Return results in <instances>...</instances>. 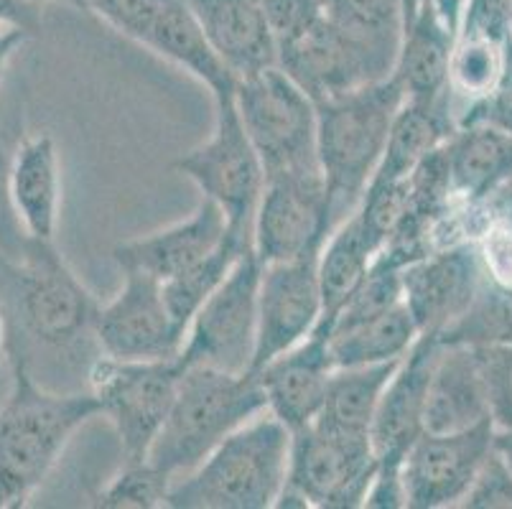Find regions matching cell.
Here are the masks:
<instances>
[{"label": "cell", "mask_w": 512, "mask_h": 509, "mask_svg": "<svg viewBox=\"0 0 512 509\" xmlns=\"http://www.w3.org/2000/svg\"><path fill=\"white\" fill-rule=\"evenodd\" d=\"M97 415L100 403L90 390H49L26 357L11 352V390L0 405V509L26 507L74 433Z\"/></svg>", "instance_id": "obj_1"}, {"label": "cell", "mask_w": 512, "mask_h": 509, "mask_svg": "<svg viewBox=\"0 0 512 509\" xmlns=\"http://www.w3.org/2000/svg\"><path fill=\"white\" fill-rule=\"evenodd\" d=\"M406 95L390 74L316 105V156L332 227L360 207Z\"/></svg>", "instance_id": "obj_2"}, {"label": "cell", "mask_w": 512, "mask_h": 509, "mask_svg": "<svg viewBox=\"0 0 512 509\" xmlns=\"http://www.w3.org/2000/svg\"><path fill=\"white\" fill-rule=\"evenodd\" d=\"M291 431L263 410L222 438L189 474L174 479L171 509H271L288 474Z\"/></svg>", "instance_id": "obj_3"}, {"label": "cell", "mask_w": 512, "mask_h": 509, "mask_svg": "<svg viewBox=\"0 0 512 509\" xmlns=\"http://www.w3.org/2000/svg\"><path fill=\"white\" fill-rule=\"evenodd\" d=\"M3 270L26 342L57 357L100 352L95 336L100 303L54 242L23 237L16 258H3Z\"/></svg>", "instance_id": "obj_4"}, {"label": "cell", "mask_w": 512, "mask_h": 509, "mask_svg": "<svg viewBox=\"0 0 512 509\" xmlns=\"http://www.w3.org/2000/svg\"><path fill=\"white\" fill-rule=\"evenodd\" d=\"M265 410L255 372H225L207 364H186L164 428L148 459L171 479L197 469L217 443Z\"/></svg>", "instance_id": "obj_5"}, {"label": "cell", "mask_w": 512, "mask_h": 509, "mask_svg": "<svg viewBox=\"0 0 512 509\" xmlns=\"http://www.w3.org/2000/svg\"><path fill=\"white\" fill-rule=\"evenodd\" d=\"M212 100L214 128L209 138L181 153L171 166L222 209L227 230L253 240L255 209L265 186L263 161L245 133L235 92H222Z\"/></svg>", "instance_id": "obj_6"}, {"label": "cell", "mask_w": 512, "mask_h": 509, "mask_svg": "<svg viewBox=\"0 0 512 509\" xmlns=\"http://www.w3.org/2000/svg\"><path fill=\"white\" fill-rule=\"evenodd\" d=\"M235 105L263 161L265 176L321 171L316 156V105L281 69L237 79Z\"/></svg>", "instance_id": "obj_7"}, {"label": "cell", "mask_w": 512, "mask_h": 509, "mask_svg": "<svg viewBox=\"0 0 512 509\" xmlns=\"http://www.w3.org/2000/svg\"><path fill=\"white\" fill-rule=\"evenodd\" d=\"M181 372V359L123 362L100 354L90 364L87 390L95 395L100 415L110 420L118 436L123 464L148 459L176 398Z\"/></svg>", "instance_id": "obj_8"}, {"label": "cell", "mask_w": 512, "mask_h": 509, "mask_svg": "<svg viewBox=\"0 0 512 509\" xmlns=\"http://www.w3.org/2000/svg\"><path fill=\"white\" fill-rule=\"evenodd\" d=\"M377 459L370 436L329 431L316 423L291 433L288 474L276 507H365Z\"/></svg>", "instance_id": "obj_9"}, {"label": "cell", "mask_w": 512, "mask_h": 509, "mask_svg": "<svg viewBox=\"0 0 512 509\" xmlns=\"http://www.w3.org/2000/svg\"><path fill=\"white\" fill-rule=\"evenodd\" d=\"M260 260L253 247L242 252L220 288L202 303L186 329L181 364H207L214 370L250 372L258 336Z\"/></svg>", "instance_id": "obj_10"}, {"label": "cell", "mask_w": 512, "mask_h": 509, "mask_svg": "<svg viewBox=\"0 0 512 509\" xmlns=\"http://www.w3.org/2000/svg\"><path fill=\"white\" fill-rule=\"evenodd\" d=\"M327 184L314 174L265 176L253 219V252L260 263H276L321 250L332 235Z\"/></svg>", "instance_id": "obj_11"}, {"label": "cell", "mask_w": 512, "mask_h": 509, "mask_svg": "<svg viewBox=\"0 0 512 509\" xmlns=\"http://www.w3.org/2000/svg\"><path fill=\"white\" fill-rule=\"evenodd\" d=\"M100 354L123 362L179 359L186 329L176 324L156 278L123 270V288L97 311Z\"/></svg>", "instance_id": "obj_12"}, {"label": "cell", "mask_w": 512, "mask_h": 509, "mask_svg": "<svg viewBox=\"0 0 512 509\" xmlns=\"http://www.w3.org/2000/svg\"><path fill=\"white\" fill-rule=\"evenodd\" d=\"M495 431L492 418L454 433L423 431L400 466L408 509H444L462 504L495 448Z\"/></svg>", "instance_id": "obj_13"}, {"label": "cell", "mask_w": 512, "mask_h": 509, "mask_svg": "<svg viewBox=\"0 0 512 509\" xmlns=\"http://www.w3.org/2000/svg\"><path fill=\"white\" fill-rule=\"evenodd\" d=\"M260 265L258 336L250 372L304 342L321 319L319 250Z\"/></svg>", "instance_id": "obj_14"}, {"label": "cell", "mask_w": 512, "mask_h": 509, "mask_svg": "<svg viewBox=\"0 0 512 509\" xmlns=\"http://www.w3.org/2000/svg\"><path fill=\"white\" fill-rule=\"evenodd\" d=\"M484 286L477 242L441 247L403 268V303L421 334L441 336L467 314Z\"/></svg>", "instance_id": "obj_15"}, {"label": "cell", "mask_w": 512, "mask_h": 509, "mask_svg": "<svg viewBox=\"0 0 512 509\" xmlns=\"http://www.w3.org/2000/svg\"><path fill=\"white\" fill-rule=\"evenodd\" d=\"M278 69L314 102L390 77L329 16L319 18L288 44L278 46Z\"/></svg>", "instance_id": "obj_16"}, {"label": "cell", "mask_w": 512, "mask_h": 509, "mask_svg": "<svg viewBox=\"0 0 512 509\" xmlns=\"http://www.w3.org/2000/svg\"><path fill=\"white\" fill-rule=\"evenodd\" d=\"M436 352H439V336H418L385 387L370 426L372 451L380 471H400L411 446L421 438L428 377Z\"/></svg>", "instance_id": "obj_17"}, {"label": "cell", "mask_w": 512, "mask_h": 509, "mask_svg": "<svg viewBox=\"0 0 512 509\" xmlns=\"http://www.w3.org/2000/svg\"><path fill=\"white\" fill-rule=\"evenodd\" d=\"M334 370L329 336L314 329L304 342L255 372L265 395V410L276 415L291 433L311 426L324 405Z\"/></svg>", "instance_id": "obj_18"}, {"label": "cell", "mask_w": 512, "mask_h": 509, "mask_svg": "<svg viewBox=\"0 0 512 509\" xmlns=\"http://www.w3.org/2000/svg\"><path fill=\"white\" fill-rule=\"evenodd\" d=\"M227 235V219L214 202L204 199L192 214L164 230L136 237L113 250V260L123 270H138L158 283L176 278L209 255Z\"/></svg>", "instance_id": "obj_19"}, {"label": "cell", "mask_w": 512, "mask_h": 509, "mask_svg": "<svg viewBox=\"0 0 512 509\" xmlns=\"http://www.w3.org/2000/svg\"><path fill=\"white\" fill-rule=\"evenodd\" d=\"M492 418L482 359L474 344L439 342L423 410V431L454 433Z\"/></svg>", "instance_id": "obj_20"}, {"label": "cell", "mask_w": 512, "mask_h": 509, "mask_svg": "<svg viewBox=\"0 0 512 509\" xmlns=\"http://www.w3.org/2000/svg\"><path fill=\"white\" fill-rule=\"evenodd\" d=\"M235 79L278 67V46L260 0H186Z\"/></svg>", "instance_id": "obj_21"}, {"label": "cell", "mask_w": 512, "mask_h": 509, "mask_svg": "<svg viewBox=\"0 0 512 509\" xmlns=\"http://www.w3.org/2000/svg\"><path fill=\"white\" fill-rule=\"evenodd\" d=\"M8 199L21 230L54 242L62 207V168L49 133L23 138L8 161Z\"/></svg>", "instance_id": "obj_22"}, {"label": "cell", "mask_w": 512, "mask_h": 509, "mask_svg": "<svg viewBox=\"0 0 512 509\" xmlns=\"http://www.w3.org/2000/svg\"><path fill=\"white\" fill-rule=\"evenodd\" d=\"M449 184L459 202L492 204L512 189V135L464 125L444 143Z\"/></svg>", "instance_id": "obj_23"}, {"label": "cell", "mask_w": 512, "mask_h": 509, "mask_svg": "<svg viewBox=\"0 0 512 509\" xmlns=\"http://www.w3.org/2000/svg\"><path fill=\"white\" fill-rule=\"evenodd\" d=\"M456 36L436 16L431 0L403 26L393 77L408 102L434 105L451 97L449 64Z\"/></svg>", "instance_id": "obj_24"}, {"label": "cell", "mask_w": 512, "mask_h": 509, "mask_svg": "<svg viewBox=\"0 0 512 509\" xmlns=\"http://www.w3.org/2000/svg\"><path fill=\"white\" fill-rule=\"evenodd\" d=\"M146 49L156 51L166 62L176 64L186 74L199 79L212 97L222 92H235V74L212 49L186 0H164L146 41Z\"/></svg>", "instance_id": "obj_25"}, {"label": "cell", "mask_w": 512, "mask_h": 509, "mask_svg": "<svg viewBox=\"0 0 512 509\" xmlns=\"http://www.w3.org/2000/svg\"><path fill=\"white\" fill-rule=\"evenodd\" d=\"M454 130L456 118L451 115V97L434 105L406 100L395 115L383 158L367 186H385L408 179L431 153L444 146Z\"/></svg>", "instance_id": "obj_26"}, {"label": "cell", "mask_w": 512, "mask_h": 509, "mask_svg": "<svg viewBox=\"0 0 512 509\" xmlns=\"http://www.w3.org/2000/svg\"><path fill=\"white\" fill-rule=\"evenodd\" d=\"M377 258V247L367 237L355 212L339 222L319 250V288L321 319L316 329L329 336L339 308L360 288Z\"/></svg>", "instance_id": "obj_27"}, {"label": "cell", "mask_w": 512, "mask_h": 509, "mask_svg": "<svg viewBox=\"0 0 512 509\" xmlns=\"http://www.w3.org/2000/svg\"><path fill=\"white\" fill-rule=\"evenodd\" d=\"M403 359L383 364H365V367H337L329 380L324 405L316 415V426L329 431L360 433L370 436L372 418L380 405L390 377Z\"/></svg>", "instance_id": "obj_28"}, {"label": "cell", "mask_w": 512, "mask_h": 509, "mask_svg": "<svg viewBox=\"0 0 512 509\" xmlns=\"http://www.w3.org/2000/svg\"><path fill=\"white\" fill-rule=\"evenodd\" d=\"M421 336L406 303H398L390 311L329 331V354L334 367H365L403 359Z\"/></svg>", "instance_id": "obj_29"}, {"label": "cell", "mask_w": 512, "mask_h": 509, "mask_svg": "<svg viewBox=\"0 0 512 509\" xmlns=\"http://www.w3.org/2000/svg\"><path fill=\"white\" fill-rule=\"evenodd\" d=\"M327 16L393 74L403 39V0H324Z\"/></svg>", "instance_id": "obj_30"}, {"label": "cell", "mask_w": 512, "mask_h": 509, "mask_svg": "<svg viewBox=\"0 0 512 509\" xmlns=\"http://www.w3.org/2000/svg\"><path fill=\"white\" fill-rule=\"evenodd\" d=\"M248 247H253L250 237L235 235V232L227 230L225 240L214 247L209 255H204L199 263H194L192 268L179 273L176 278L161 283V293H164V301L176 324L189 329L202 303L220 288L222 280L235 268V263Z\"/></svg>", "instance_id": "obj_31"}, {"label": "cell", "mask_w": 512, "mask_h": 509, "mask_svg": "<svg viewBox=\"0 0 512 509\" xmlns=\"http://www.w3.org/2000/svg\"><path fill=\"white\" fill-rule=\"evenodd\" d=\"M444 344H507L512 347V291H500L484 283L477 301L451 329L439 336Z\"/></svg>", "instance_id": "obj_32"}, {"label": "cell", "mask_w": 512, "mask_h": 509, "mask_svg": "<svg viewBox=\"0 0 512 509\" xmlns=\"http://www.w3.org/2000/svg\"><path fill=\"white\" fill-rule=\"evenodd\" d=\"M505 62V44L487 39H456L449 64V90L474 102L497 90Z\"/></svg>", "instance_id": "obj_33"}, {"label": "cell", "mask_w": 512, "mask_h": 509, "mask_svg": "<svg viewBox=\"0 0 512 509\" xmlns=\"http://www.w3.org/2000/svg\"><path fill=\"white\" fill-rule=\"evenodd\" d=\"M174 484L166 471L156 469L151 461L123 464V469L110 479L95 497V507L102 509H156L166 507L169 489Z\"/></svg>", "instance_id": "obj_34"}, {"label": "cell", "mask_w": 512, "mask_h": 509, "mask_svg": "<svg viewBox=\"0 0 512 509\" xmlns=\"http://www.w3.org/2000/svg\"><path fill=\"white\" fill-rule=\"evenodd\" d=\"M82 6L125 39L146 46L164 0H82Z\"/></svg>", "instance_id": "obj_35"}, {"label": "cell", "mask_w": 512, "mask_h": 509, "mask_svg": "<svg viewBox=\"0 0 512 509\" xmlns=\"http://www.w3.org/2000/svg\"><path fill=\"white\" fill-rule=\"evenodd\" d=\"M477 255L484 283L512 291V224L497 214L477 237Z\"/></svg>", "instance_id": "obj_36"}, {"label": "cell", "mask_w": 512, "mask_h": 509, "mask_svg": "<svg viewBox=\"0 0 512 509\" xmlns=\"http://www.w3.org/2000/svg\"><path fill=\"white\" fill-rule=\"evenodd\" d=\"M477 352L490 392V413L495 428H512V347L487 344L477 347Z\"/></svg>", "instance_id": "obj_37"}, {"label": "cell", "mask_w": 512, "mask_h": 509, "mask_svg": "<svg viewBox=\"0 0 512 509\" xmlns=\"http://www.w3.org/2000/svg\"><path fill=\"white\" fill-rule=\"evenodd\" d=\"M512 36V0H467L456 39H487L505 44Z\"/></svg>", "instance_id": "obj_38"}, {"label": "cell", "mask_w": 512, "mask_h": 509, "mask_svg": "<svg viewBox=\"0 0 512 509\" xmlns=\"http://www.w3.org/2000/svg\"><path fill=\"white\" fill-rule=\"evenodd\" d=\"M260 3L276 46L288 44L304 34L306 28L314 26L319 18L327 16L324 0H260Z\"/></svg>", "instance_id": "obj_39"}, {"label": "cell", "mask_w": 512, "mask_h": 509, "mask_svg": "<svg viewBox=\"0 0 512 509\" xmlns=\"http://www.w3.org/2000/svg\"><path fill=\"white\" fill-rule=\"evenodd\" d=\"M459 507L464 509H512V471L492 448L490 459L469 487L467 497Z\"/></svg>", "instance_id": "obj_40"}, {"label": "cell", "mask_w": 512, "mask_h": 509, "mask_svg": "<svg viewBox=\"0 0 512 509\" xmlns=\"http://www.w3.org/2000/svg\"><path fill=\"white\" fill-rule=\"evenodd\" d=\"M464 125H490L512 135V87L497 84V90L482 100L469 102L467 110L456 118V128Z\"/></svg>", "instance_id": "obj_41"}, {"label": "cell", "mask_w": 512, "mask_h": 509, "mask_svg": "<svg viewBox=\"0 0 512 509\" xmlns=\"http://www.w3.org/2000/svg\"><path fill=\"white\" fill-rule=\"evenodd\" d=\"M26 232H21L16 214H13L11 199H8V158L3 156L0 146V255L16 258Z\"/></svg>", "instance_id": "obj_42"}, {"label": "cell", "mask_w": 512, "mask_h": 509, "mask_svg": "<svg viewBox=\"0 0 512 509\" xmlns=\"http://www.w3.org/2000/svg\"><path fill=\"white\" fill-rule=\"evenodd\" d=\"M0 28H21L29 36H39V3H34V0H0Z\"/></svg>", "instance_id": "obj_43"}, {"label": "cell", "mask_w": 512, "mask_h": 509, "mask_svg": "<svg viewBox=\"0 0 512 509\" xmlns=\"http://www.w3.org/2000/svg\"><path fill=\"white\" fill-rule=\"evenodd\" d=\"M29 39L31 36L21 31V28H0V82H3V74H6L13 54Z\"/></svg>", "instance_id": "obj_44"}, {"label": "cell", "mask_w": 512, "mask_h": 509, "mask_svg": "<svg viewBox=\"0 0 512 509\" xmlns=\"http://www.w3.org/2000/svg\"><path fill=\"white\" fill-rule=\"evenodd\" d=\"M492 446H495L497 456L507 464V469L512 471V428H497Z\"/></svg>", "instance_id": "obj_45"}, {"label": "cell", "mask_w": 512, "mask_h": 509, "mask_svg": "<svg viewBox=\"0 0 512 509\" xmlns=\"http://www.w3.org/2000/svg\"><path fill=\"white\" fill-rule=\"evenodd\" d=\"M8 364H11V342H8L6 331V314H3V308H0V377H3Z\"/></svg>", "instance_id": "obj_46"}, {"label": "cell", "mask_w": 512, "mask_h": 509, "mask_svg": "<svg viewBox=\"0 0 512 509\" xmlns=\"http://www.w3.org/2000/svg\"><path fill=\"white\" fill-rule=\"evenodd\" d=\"M500 84H507V87H512V36L505 41V62H502Z\"/></svg>", "instance_id": "obj_47"}, {"label": "cell", "mask_w": 512, "mask_h": 509, "mask_svg": "<svg viewBox=\"0 0 512 509\" xmlns=\"http://www.w3.org/2000/svg\"><path fill=\"white\" fill-rule=\"evenodd\" d=\"M423 3H428V0H403V26L413 21V16L421 11Z\"/></svg>", "instance_id": "obj_48"}, {"label": "cell", "mask_w": 512, "mask_h": 509, "mask_svg": "<svg viewBox=\"0 0 512 509\" xmlns=\"http://www.w3.org/2000/svg\"><path fill=\"white\" fill-rule=\"evenodd\" d=\"M34 3H41V0H34ZM51 3H64V6H72L74 11H85L82 0H51Z\"/></svg>", "instance_id": "obj_49"}]
</instances>
